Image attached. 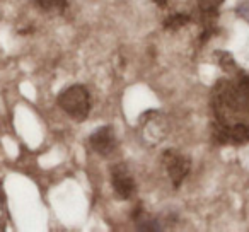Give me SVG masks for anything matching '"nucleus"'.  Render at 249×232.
<instances>
[{"instance_id": "nucleus-1", "label": "nucleus", "mask_w": 249, "mask_h": 232, "mask_svg": "<svg viewBox=\"0 0 249 232\" xmlns=\"http://www.w3.org/2000/svg\"><path fill=\"white\" fill-rule=\"evenodd\" d=\"M56 103H58L60 109L69 116V118L75 120V122H86L90 114V94L80 84L75 86L65 87L62 92L56 97Z\"/></svg>"}, {"instance_id": "nucleus-7", "label": "nucleus", "mask_w": 249, "mask_h": 232, "mask_svg": "<svg viewBox=\"0 0 249 232\" xmlns=\"http://www.w3.org/2000/svg\"><path fill=\"white\" fill-rule=\"evenodd\" d=\"M190 21H191V18L186 14H173L164 21V28L169 29V31H178L179 28L186 26Z\"/></svg>"}, {"instance_id": "nucleus-4", "label": "nucleus", "mask_w": 249, "mask_h": 232, "mask_svg": "<svg viewBox=\"0 0 249 232\" xmlns=\"http://www.w3.org/2000/svg\"><path fill=\"white\" fill-rule=\"evenodd\" d=\"M89 143L94 152L99 154L101 157L111 156L118 147V139H116V133H114L113 126H99V128L90 135Z\"/></svg>"}, {"instance_id": "nucleus-3", "label": "nucleus", "mask_w": 249, "mask_h": 232, "mask_svg": "<svg viewBox=\"0 0 249 232\" xmlns=\"http://www.w3.org/2000/svg\"><path fill=\"white\" fill-rule=\"evenodd\" d=\"M111 176V186H113L114 193L120 200H130V198L135 196L137 184L133 179L132 173L128 171V167L124 164H116V166L111 167L109 171Z\"/></svg>"}, {"instance_id": "nucleus-8", "label": "nucleus", "mask_w": 249, "mask_h": 232, "mask_svg": "<svg viewBox=\"0 0 249 232\" xmlns=\"http://www.w3.org/2000/svg\"><path fill=\"white\" fill-rule=\"evenodd\" d=\"M154 2H156L157 7H166L167 5V0H154Z\"/></svg>"}, {"instance_id": "nucleus-5", "label": "nucleus", "mask_w": 249, "mask_h": 232, "mask_svg": "<svg viewBox=\"0 0 249 232\" xmlns=\"http://www.w3.org/2000/svg\"><path fill=\"white\" fill-rule=\"evenodd\" d=\"M224 4V0H198V7H200L201 14H203V18L207 19V31L205 33H210V21H213L215 16H217V11L218 7Z\"/></svg>"}, {"instance_id": "nucleus-6", "label": "nucleus", "mask_w": 249, "mask_h": 232, "mask_svg": "<svg viewBox=\"0 0 249 232\" xmlns=\"http://www.w3.org/2000/svg\"><path fill=\"white\" fill-rule=\"evenodd\" d=\"M35 2L43 12L48 14H63L69 5L67 0H35Z\"/></svg>"}, {"instance_id": "nucleus-2", "label": "nucleus", "mask_w": 249, "mask_h": 232, "mask_svg": "<svg viewBox=\"0 0 249 232\" xmlns=\"http://www.w3.org/2000/svg\"><path fill=\"white\" fill-rule=\"evenodd\" d=\"M162 164H164V167H166V173H167V176H169V179L173 181V186L179 188L181 183H183L188 174H190V169H191L190 157H186L184 154L178 152V150H174V149H169L164 152Z\"/></svg>"}]
</instances>
